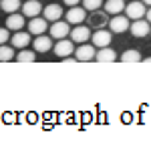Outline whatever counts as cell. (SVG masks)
<instances>
[{"instance_id": "6da1fadb", "label": "cell", "mask_w": 151, "mask_h": 143, "mask_svg": "<svg viewBox=\"0 0 151 143\" xmlns=\"http://www.w3.org/2000/svg\"><path fill=\"white\" fill-rule=\"evenodd\" d=\"M129 30H131V34L135 36V38H143V36H147L151 32V26L147 20L137 18V20H133V22L129 24Z\"/></svg>"}, {"instance_id": "7a4b0ae2", "label": "cell", "mask_w": 151, "mask_h": 143, "mask_svg": "<svg viewBox=\"0 0 151 143\" xmlns=\"http://www.w3.org/2000/svg\"><path fill=\"white\" fill-rule=\"evenodd\" d=\"M52 50L57 52L58 59H65V57H70L73 52H75V42L69 40V38H60L57 45L52 47Z\"/></svg>"}, {"instance_id": "3957f363", "label": "cell", "mask_w": 151, "mask_h": 143, "mask_svg": "<svg viewBox=\"0 0 151 143\" xmlns=\"http://www.w3.org/2000/svg\"><path fill=\"white\" fill-rule=\"evenodd\" d=\"M125 14H127V18H131V20L143 18V16H145V4H143L141 0L129 2L127 6H125Z\"/></svg>"}, {"instance_id": "277c9868", "label": "cell", "mask_w": 151, "mask_h": 143, "mask_svg": "<svg viewBox=\"0 0 151 143\" xmlns=\"http://www.w3.org/2000/svg\"><path fill=\"white\" fill-rule=\"evenodd\" d=\"M69 34H70V24L69 22H63V20L52 22V26H50V36L52 38L60 40V38H67Z\"/></svg>"}, {"instance_id": "5b68a950", "label": "cell", "mask_w": 151, "mask_h": 143, "mask_svg": "<svg viewBox=\"0 0 151 143\" xmlns=\"http://www.w3.org/2000/svg\"><path fill=\"white\" fill-rule=\"evenodd\" d=\"M87 18V10L81 8V6H70L69 12H67V22L69 24H83V20Z\"/></svg>"}, {"instance_id": "8992f818", "label": "cell", "mask_w": 151, "mask_h": 143, "mask_svg": "<svg viewBox=\"0 0 151 143\" xmlns=\"http://www.w3.org/2000/svg\"><path fill=\"white\" fill-rule=\"evenodd\" d=\"M89 38H91V30H89L87 26H83V24H77V26L70 30V40H73V42L83 45V42H87Z\"/></svg>"}, {"instance_id": "52a82bcc", "label": "cell", "mask_w": 151, "mask_h": 143, "mask_svg": "<svg viewBox=\"0 0 151 143\" xmlns=\"http://www.w3.org/2000/svg\"><path fill=\"white\" fill-rule=\"evenodd\" d=\"M95 50L93 45H87V42H83L81 47L75 50V59L77 60H81V63H87V60H93L95 59Z\"/></svg>"}, {"instance_id": "ba28073f", "label": "cell", "mask_w": 151, "mask_h": 143, "mask_svg": "<svg viewBox=\"0 0 151 143\" xmlns=\"http://www.w3.org/2000/svg\"><path fill=\"white\" fill-rule=\"evenodd\" d=\"M109 28H111V32H125L129 30V18L121 14H113V18L109 20Z\"/></svg>"}, {"instance_id": "9c48e42d", "label": "cell", "mask_w": 151, "mask_h": 143, "mask_svg": "<svg viewBox=\"0 0 151 143\" xmlns=\"http://www.w3.org/2000/svg\"><path fill=\"white\" fill-rule=\"evenodd\" d=\"M47 18H38V16H35V18H30V22H28V32L30 34H45L47 32Z\"/></svg>"}, {"instance_id": "30bf717a", "label": "cell", "mask_w": 151, "mask_h": 143, "mask_svg": "<svg viewBox=\"0 0 151 143\" xmlns=\"http://www.w3.org/2000/svg\"><path fill=\"white\" fill-rule=\"evenodd\" d=\"M20 8H22V14L28 16V18H35V16H38L42 12V6H40L38 0H28V2H24Z\"/></svg>"}, {"instance_id": "8fae6325", "label": "cell", "mask_w": 151, "mask_h": 143, "mask_svg": "<svg viewBox=\"0 0 151 143\" xmlns=\"http://www.w3.org/2000/svg\"><path fill=\"white\" fill-rule=\"evenodd\" d=\"M91 38H93V47L97 48H103V47H109L111 45V34H109V30H97L95 34H91Z\"/></svg>"}, {"instance_id": "7c38bea8", "label": "cell", "mask_w": 151, "mask_h": 143, "mask_svg": "<svg viewBox=\"0 0 151 143\" xmlns=\"http://www.w3.org/2000/svg\"><path fill=\"white\" fill-rule=\"evenodd\" d=\"M32 47H35L36 52H48L52 48V38L50 36H45V34H38L35 38V42H32Z\"/></svg>"}, {"instance_id": "4fadbf2b", "label": "cell", "mask_w": 151, "mask_h": 143, "mask_svg": "<svg viewBox=\"0 0 151 143\" xmlns=\"http://www.w3.org/2000/svg\"><path fill=\"white\" fill-rule=\"evenodd\" d=\"M95 60H99V63H113V60H117V52L111 47H103L95 52Z\"/></svg>"}, {"instance_id": "5bb4252c", "label": "cell", "mask_w": 151, "mask_h": 143, "mask_svg": "<svg viewBox=\"0 0 151 143\" xmlns=\"http://www.w3.org/2000/svg\"><path fill=\"white\" fill-rule=\"evenodd\" d=\"M24 26V16L22 14H16V12H12V14H8V18H6V28L8 30H22Z\"/></svg>"}, {"instance_id": "9a60e30c", "label": "cell", "mask_w": 151, "mask_h": 143, "mask_svg": "<svg viewBox=\"0 0 151 143\" xmlns=\"http://www.w3.org/2000/svg\"><path fill=\"white\" fill-rule=\"evenodd\" d=\"M30 42V34L24 30H16V34H12V47L14 48H26Z\"/></svg>"}, {"instance_id": "2e32d148", "label": "cell", "mask_w": 151, "mask_h": 143, "mask_svg": "<svg viewBox=\"0 0 151 143\" xmlns=\"http://www.w3.org/2000/svg\"><path fill=\"white\" fill-rule=\"evenodd\" d=\"M60 16H63V8L58 4H48L45 8V18L48 22H57V20H60Z\"/></svg>"}, {"instance_id": "e0dca14e", "label": "cell", "mask_w": 151, "mask_h": 143, "mask_svg": "<svg viewBox=\"0 0 151 143\" xmlns=\"http://www.w3.org/2000/svg\"><path fill=\"white\" fill-rule=\"evenodd\" d=\"M125 8L123 0H107L105 2V12L107 14H121V10Z\"/></svg>"}, {"instance_id": "ac0fdd59", "label": "cell", "mask_w": 151, "mask_h": 143, "mask_svg": "<svg viewBox=\"0 0 151 143\" xmlns=\"http://www.w3.org/2000/svg\"><path fill=\"white\" fill-rule=\"evenodd\" d=\"M119 59L123 60V63H139L141 60V52L137 50V48H129V50H125Z\"/></svg>"}, {"instance_id": "d6986e66", "label": "cell", "mask_w": 151, "mask_h": 143, "mask_svg": "<svg viewBox=\"0 0 151 143\" xmlns=\"http://www.w3.org/2000/svg\"><path fill=\"white\" fill-rule=\"evenodd\" d=\"M20 6H22V4H20V0H0V8L6 12V14L16 12Z\"/></svg>"}, {"instance_id": "ffe728a7", "label": "cell", "mask_w": 151, "mask_h": 143, "mask_svg": "<svg viewBox=\"0 0 151 143\" xmlns=\"http://www.w3.org/2000/svg\"><path fill=\"white\" fill-rule=\"evenodd\" d=\"M35 59H36L35 50H22L20 48V52L16 55V60L18 63H35Z\"/></svg>"}, {"instance_id": "44dd1931", "label": "cell", "mask_w": 151, "mask_h": 143, "mask_svg": "<svg viewBox=\"0 0 151 143\" xmlns=\"http://www.w3.org/2000/svg\"><path fill=\"white\" fill-rule=\"evenodd\" d=\"M14 59V50L8 45H0V63H6V60Z\"/></svg>"}, {"instance_id": "7402d4cb", "label": "cell", "mask_w": 151, "mask_h": 143, "mask_svg": "<svg viewBox=\"0 0 151 143\" xmlns=\"http://www.w3.org/2000/svg\"><path fill=\"white\" fill-rule=\"evenodd\" d=\"M101 6H103V0H83V8L85 10L95 12V10H99Z\"/></svg>"}, {"instance_id": "603a6c76", "label": "cell", "mask_w": 151, "mask_h": 143, "mask_svg": "<svg viewBox=\"0 0 151 143\" xmlns=\"http://www.w3.org/2000/svg\"><path fill=\"white\" fill-rule=\"evenodd\" d=\"M10 40V30L8 28H0V45H6Z\"/></svg>"}, {"instance_id": "cb8c5ba5", "label": "cell", "mask_w": 151, "mask_h": 143, "mask_svg": "<svg viewBox=\"0 0 151 143\" xmlns=\"http://www.w3.org/2000/svg\"><path fill=\"white\" fill-rule=\"evenodd\" d=\"M91 20H93V24H95V26H103V24L107 22V18H105L103 14H95V16L91 18Z\"/></svg>"}, {"instance_id": "d4e9b609", "label": "cell", "mask_w": 151, "mask_h": 143, "mask_svg": "<svg viewBox=\"0 0 151 143\" xmlns=\"http://www.w3.org/2000/svg\"><path fill=\"white\" fill-rule=\"evenodd\" d=\"M63 2H65L67 6H77V4H79L81 0H63Z\"/></svg>"}, {"instance_id": "484cf974", "label": "cell", "mask_w": 151, "mask_h": 143, "mask_svg": "<svg viewBox=\"0 0 151 143\" xmlns=\"http://www.w3.org/2000/svg\"><path fill=\"white\" fill-rule=\"evenodd\" d=\"M145 18H147V22L151 24V6H149V10H145Z\"/></svg>"}, {"instance_id": "4316f807", "label": "cell", "mask_w": 151, "mask_h": 143, "mask_svg": "<svg viewBox=\"0 0 151 143\" xmlns=\"http://www.w3.org/2000/svg\"><path fill=\"white\" fill-rule=\"evenodd\" d=\"M141 2H143L145 6H151V0H141Z\"/></svg>"}, {"instance_id": "83f0119b", "label": "cell", "mask_w": 151, "mask_h": 143, "mask_svg": "<svg viewBox=\"0 0 151 143\" xmlns=\"http://www.w3.org/2000/svg\"><path fill=\"white\" fill-rule=\"evenodd\" d=\"M149 34H151V32H149Z\"/></svg>"}]
</instances>
